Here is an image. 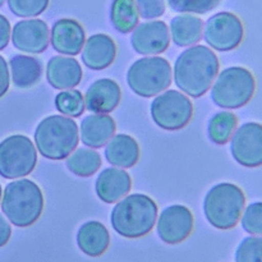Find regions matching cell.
Returning <instances> with one entry per match:
<instances>
[{
  "label": "cell",
  "instance_id": "cell-32",
  "mask_svg": "<svg viewBox=\"0 0 262 262\" xmlns=\"http://www.w3.org/2000/svg\"><path fill=\"white\" fill-rule=\"evenodd\" d=\"M242 228L248 234L262 235V202H252L246 207Z\"/></svg>",
  "mask_w": 262,
  "mask_h": 262
},
{
  "label": "cell",
  "instance_id": "cell-3",
  "mask_svg": "<svg viewBox=\"0 0 262 262\" xmlns=\"http://www.w3.org/2000/svg\"><path fill=\"white\" fill-rule=\"evenodd\" d=\"M3 212L15 227H30L40 217L43 196L40 187L30 179L9 183L3 194Z\"/></svg>",
  "mask_w": 262,
  "mask_h": 262
},
{
  "label": "cell",
  "instance_id": "cell-8",
  "mask_svg": "<svg viewBox=\"0 0 262 262\" xmlns=\"http://www.w3.org/2000/svg\"><path fill=\"white\" fill-rule=\"evenodd\" d=\"M37 152L26 136L14 135L0 142V176L7 179L26 177L35 169Z\"/></svg>",
  "mask_w": 262,
  "mask_h": 262
},
{
  "label": "cell",
  "instance_id": "cell-28",
  "mask_svg": "<svg viewBox=\"0 0 262 262\" xmlns=\"http://www.w3.org/2000/svg\"><path fill=\"white\" fill-rule=\"evenodd\" d=\"M55 106L63 114L68 117L77 118L83 114L84 100L83 96L77 90L71 91H61L55 97Z\"/></svg>",
  "mask_w": 262,
  "mask_h": 262
},
{
  "label": "cell",
  "instance_id": "cell-2",
  "mask_svg": "<svg viewBox=\"0 0 262 262\" xmlns=\"http://www.w3.org/2000/svg\"><path fill=\"white\" fill-rule=\"evenodd\" d=\"M158 206L145 194H130L117 204L112 212V225L125 238H140L148 234L155 225Z\"/></svg>",
  "mask_w": 262,
  "mask_h": 262
},
{
  "label": "cell",
  "instance_id": "cell-34",
  "mask_svg": "<svg viewBox=\"0 0 262 262\" xmlns=\"http://www.w3.org/2000/svg\"><path fill=\"white\" fill-rule=\"evenodd\" d=\"M9 89V71L5 59L0 55V97L4 96Z\"/></svg>",
  "mask_w": 262,
  "mask_h": 262
},
{
  "label": "cell",
  "instance_id": "cell-14",
  "mask_svg": "<svg viewBox=\"0 0 262 262\" xmlns=\"http://www.w3.org/2000/svg\"><path fill=\"white\" fill-rule=\"evenodd\" d=\"M13 45L20 51L40 54L48 49L49 27L41 19L20 20L13 27Z\"/></svg>",
  "mask_w": 262,
  "mask_h": 262
},
{
  "label": "cell",
  "instance_id": "cell-7",
  "mask_svg": "<svg viewBox=\"0 0 262 262\" xmlns=\"http://www.w3.org/2000/svg\"><path fill=\"white\" fill-rule=\"evenodd\" d=\"M130 90L142 97H151L171 83V67L166 59L150 56L136 60L127 73Z\"/></svg>",
  "mask_w": 262,
  "mask_h": 262
},
{
  "label": "cell",
  "instance_id": "cell-9",
  "mask_svg": "<svg viewBox=\"0 0 262 262\" xmlns=\"http://www.w3.org/2000/svg\"><path fill=\"white\" fill-rule=\"evenodd\" d=\"M193 114L192 101L179 91H165L151 104V117L160 128L178 130L186 127Z\"/></svg>",
  "mask_w": 262,
  "mask_h": 262
},
{
  "label": "cell",
  "instance_id": "cell-38",
  "mask_svg": "<svg viewBox=\"0 0 262 262\" xmlns=\"http://www.w3.org/2000/svg\"><path fill=\"white\" fill-rule=\"evenodd\" d=\"M0 199H2V186H0Z\"/></svg>",
  "mask_w": 262,
  "mask_h": 262
},
{
  "label": "cell",
  "instance_id": "cell-4",
  "mask_svg": "<svg viewBox=\"0 0 262 262\" xmlns=\"http://www.w3.org/2000/svg\"><path fill=\"white\" fill-rule=\"evenodd\" d=\"M35 142L43 158L61 160L68 158L78 145V127L71 118L50 115L36 128Z\"/></svg>",
  "mask_w": 262,
  "mask_h": 262
},
{
  "label": "cell",
  "instance_id": "cell-15",
  "mask_svg": "<svg viewBox=\"0 0 262 262\" xmlns=\"http://www.w3.org/2000/svg\"><path fill=\"white\" fill-rule=\"evenodd\" d=\"M84 30L77 20L63 18L51 28V45L58 53L77 55L84 45Z\"/></svg>",
  "mask_w": 262,
  "mask_h": 262
},
{
  "label": "cell",
  "instance_id": "cell-23",
  "mask_svg": "<svg viewBox=\"0 0 262 262\" xmlns=\"http://www.w3.org/2000/svg\"><path fill=\"white\" fill-rule=\"evenodd\" d=\"M13 84L18 89L35 86L42 76V64L38 59L27 55H14L9 60Z\"/></svg>",
  "mask_w": 262,
  "mask_h": 262
},
{
  "label": "cell",
  "instance_id": "cell-13",
  "mask_svg": "<svg viewBox=\"0 0 262 262\" xmlns=\"http://www.w3.org/2000/svg\"><path fill=\"white\" fill-rule=\"evenodd\" d=\"M170 42L169 28L163 20H151L138 25L133 30L130 43L138 54L155 55L168 49Z\"/></svg>",
  "mask_w": 262,
  "mask_h": 262
},
{
  "label": "cell",
  "instance_id": "cell-25",
  "mask_svg": "<svg viewBox=\"0 0 262 262\" xmlns=\"http://www.w3.org/2000/svg\"><path fill=\"white\" fill-rule=\"evenodd\" d=\"M138 9L135 0H114L110 9V19L117 31L128 33L138 25Z\"/></svg>",
  "mask_w": 262,
  "mask_h": 262
},
{
  "label": "cell",
  "instance_id": "cell-12",
  "mask_svg": "<svg viewBox=\"0 0 262 262\" xmlns=\"http://www.w3.org/2000/svg\"><path fill=\"white\" fill-rule=\"evenodd\" d=\"M193 229L192 212L182 205H173L164 210L158 222V234L168 245L183 242Z\"/></svg>",
  "mask_w": 262,
  "mask_h": 262
},
{
  "label": "cell",
  "instance_id": "cell-16",
  "mask_svg": "<svg viewBox=\"0 0 262 262\" xmlns=\"http://www.w3.org/2000/svg\"><path fill=\"white\" fill-rule=\"evenodd\" d=\"M122 97L119 84L109 78L94 82L87 90L84 102L90 112L96 114H107L118 106Z\"/></svg>",
  "mask_w": 262,
  "mask_h": 262
},
{
  "label": "cell",
  "instance_id": "cell-6",
  "mask_svg": "<svg viewBox=\"0 0 262 262\" xmlns=\"http://www.w3.org/2000/svg\"><path fill=\"white\" fill-rule=\"evenodd\" d=\"M256 90L252 72L243 67H230L219 74L211 90V100L224 109H238L251 101Z\"/></svg>",
  "mask_w": 262,
  "mask_h": 262
},
{
  "label": "cell",
  "instance_id": "cell-31",
  "mask_svg": "<svg viewBox=\"0 0 262 262\" xmlns=\"http://www.w3.org/2000/svg\"><path fill=\"white\" fill-rule=\"evenodd\" d=\"M50 0H8L9 9L18 17H36L45 12Z\"/></svg>",
  "mask_w": 262,
  "mask_h": 262
},
{
  "label": "cell",
  "instance_id": "cell-36",
  "mask_svg": "<svg viewBox=\"0 0 262 262\" xmlns=\"http://www.w3.org/2000/svg\"><path fill=\"white\" fill-rule=\"evenodd\" d=\"M10 234H12V229L5 217L0 214V247L5 246L9 241Z\"/></svg>",
  "mask_w": 262,
  "mask_h": 262
},
{
  "label": "cell",
  "instance_id": "cell-27",
  "mask_svg": "<svg viewBox=\"0 0 262 262\" xmlns=\"http://www.w3.org/2000/svg\"><path fill=\"white\" fill-rule=\"evenodd\" d=\"M237 124L238 119L235 114L230 112L217 113L210 119L207 125L210 140L216 145H225L233 136Z\"/></svg>",
  "mask_w": 262,
  "mask_h": 262
},
{
  "label": "cell",
  "instance_id": "cell-5",
  "mask_svg": "<svg viewBox=\"0 0 262 262\" xmlns=\"http://www.w3.org/2000/svg\"><path fill=\"white\" fill-rule=\"evenodd\" d=\"M245 204L246 196L239 187L233 183H219L206 193L205 216L217 229H232L239 222Z\"/></svg>",
  "mask_w": 262,
  "mask_h": 262
},
{
  "label": "cell",
  "instance_id": "cell-26",
  "mask_svg": "<svg viewBox=\"0 0 262 262\" xmlns=\"http://www.w3.org/2000/svg\"><path fill=\"white\" fill-rule=\"evenodd\" d=\"M101 166L99 152L86 147H79L67 160V168L78 177H90Z\"/></svg>",
  "mask_w": 262,
  "mask_h": 262
},
{
  "label": "cell",
  "instance_id": "cell-30",
  "mask_svg": "<svg viewBox=\"0 0 262 262\" xmlns=\"http://www.w3.org/2000/svg\"><path fill=\"white\" fill-rule=\"evenodd\" d=\"M219 3L220 0H168L169 7L176 12L197 13V14H205L215 9Z\"/></svg>",
  "mask_w": 262,
  "mask_h": 262
},
{
  "label": "cell",
  "instance_id": "cell-24",
  "mask_svg": "<svg viewBox=\"0 0 262 262\" xmlns=\"http://www.w3.org/2000/svg\"><path fill=\"white\" fill-rule=\"evenodd\" d=\"M170 30L176 45H193L202 37V19L192 14L177 15L171 19Z\"/></svg>",
  "mask_w": 262,
  "mask_h": 262
},
{
  "label": "cell",
  "instance_id": "cell-37",
  "mask_svg": "<svg viewBox=\"0 0 262 262\" xmlns=\"http://www.w3.org/2000/svg\"><path fill=\"white\" fill-rule=\"evenodd\" d=\"M3 4H4V0H0V7H2Z\"/></svg>",
  "mask_w": 262,
  "mask_h": 262
},
{
  "label": "cell",
  "instance_id": "cell-11",
  "mask_svg": "<svg viewBox=\"0 0 262 262\" xmlns=\"http://www.w3.org/2000/svg\"><path fill=\"white\" fill-rule=\"evenodd\" d=\"M234 160L246 168L262 165V124L248 122L234 132L230 142Z\"/></svg>",
  "mask_w": 262,
  "mask_h": 262
},
{
  "label": "cell",
  "instance_id": "cell-22",
  "mask_svg": "<svg viewBox=\"0 0 262 262\" xmlns=\"http://www.w3.org/2000/svg\"><path fill=\"white\" fill-rule=\"evenodd\" d=\"M105 156L112 165L132 168L140 159V146L128 135H117L105 148Z\"/></svg>",
  "mask_w": 262,
  "mask_h": 262
},
{
  "label": "cell",
  "instance_id": "cell-33",
  "mask_svg": "<svg viewBox=\"0 0 262 262\" xmlns=\"http://www.w3.org/2000/svg\"><path fill=\"white\" fill-rule=\"evenodd\" d=\"M138 14L146 19L161 17L165 13V0H137Z\"/></svg>",
  "mask_w": 262,
  "mask_h": 262
},
{
  "label": "cell",
  "instance_id": "cell-18",
  "mask_svg": "<svg viewBox=\"0 0 262 262\" xmlns=\"http://www.w3.org/2000/svg\"><path fill=\"white\" fill-rule=\"evenodd\" d=\"M132 179L127 171L117 168H107L96 179V193L101 201L114 204L129 193Z\"/></svg>",
  "mask_w": 262,
  "mask_h": 262
},
{
  "label": "cell",
  "instance_id": "cell-1",
  "mask_svg": "<svg viewBox=\"0 0 262 262\" xmlns=\"http://www.w3.org/2000/svg\"><path fill=\"white\" fill-rule=\"evenodd\" d=\"M219 71V59L207 46L197 45L184 50L174 64L176 84L192 97L206 94Z\"/></svg>",
  "mask_w": 262,
  "mask_h": 262
},
{
  "label": "cell",
  "instance_id": "cell-20",
  "mask_svg": "<svg viewBox=\"0 0 262 262\" xmlns=\"http://www.w3.org/2000/svg\"><path fill=\"white\" fill-rule=\"evenodd\" d=\"M115 132V122L106 114H92L81 123V140L90 147H102Z\"/></svg>",
  "mask_w": 262,
  "mask_h": 262
},
{
  "label": "cell",
  "instance_id": "cell-17",
  "mask_svg": "<svg viewBox=\"0 0 262 262\" xmlns=\"http://www.w3.org/2000/svg\"><path fill=\"white\" fill-rule=\"evenodd\" d=\"M117 46L110 36L104 33L90 36L82 50V60L87 68L101 71L114 61Z\"/></svg>",
  "mask_w": 262,
  "mask_h": 262
},
{
  "label": "cell",
  "instance_id": "cell-35",
  "mask_svg": "<svg viewBox=\"0 0 262 262\" xmlns=\"http://www.w3.org/2000/svg\"><path fill=\"white\" fill-rule=\"evenodd\" d=\"M10 40V25L9 20L0 14V50L8 45Z\"/></svg>",
  "mask_w": 262,
  "mask_h": 262
},
{
  "label": "cell",
  "instance_id": "cell-21",
  "mask_svg": "<svg viewBox=\"0 0 262 262\" xmlns=\"http://www.w3.org/2000/svg\"><path fill=\"white\" fill-rule=\"evenodd\" d=\"M77 243L84 255L97 257L107 250L110 235L106 228L99 222H87L77 233Z\"/></svg>",
  "mask_w": 262,
  "mask_h": 262
},
{
  "label": "cell",
  "instance_id": "cell-10",
  "mask_svg": "<svg viewBox=\"0 0 262 262\" xmlns=\"http://www.w3.org/2000/svg\"><path fill=\"white\" fill-rule=\"evenodd\" d=\"M204 36L205 41L215 50L230 51L241 45L245 28L237 15L230 12H220L207 19Z\"/></svg>",
  "mask_w": 262,
  "mask_h": 262
},
{
  "label": "cell",
  "instance_id": "cell-29",
  "mask_svg": "<svg viewBox=\"0 0 262 262\" xmlns=\"http://www.w3.org/2000/svg\"><path fill=\"white\" fill-rule=\"evenodd\" d=\"M235 262H262V237H247L238 245Z\"/></svg>",
  "mask_w": 262,
  "mask_h": 262
},
{
  "label": "cell",
  "instance_id": "cell-19",
  "mask_svg": "<svg viewBox=\"0 0 262 262\" xmlns=\"http://www.w3.org/2000/svg\"><path fill=\"white\" fill-rule=\"evenodd\" d=\"M48 82L56 90H69L79 84L82 68L78 61L67 56H53L46 71Z\"/></svg>",
  "mask_w": 262,
  "mask_h": 262
}]
</instances>
